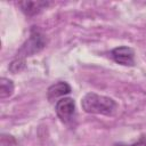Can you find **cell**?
Wrapping results in <instances>:
<instances>
[{"instance_id":"obj_1","label":"cell","mask_w":146,"mask_h":146,"mask_svg":"<svg viewBox=\"0 0 146 146\" xmlns=\"http://www.w3.org/2000/svg\"><path fill=\"white\" fill-rule=\"evenodd\" d=\"M82 110L89 114H102L111 116L117 110V103L106 96H102L95 92H88L81 100Z\"/></svg>"},{"instance_id":"obj_2","label":"cell","mask_w":146,"mask_h":146,"mask_svg":"<svg viewBox=\"0 0 146 146\" xmlns=\"http://www.w3.org/2000/svg\"><path fill=\"white\" fill-rule=\"evenodd\" d=\"M46 43H47V39H46L44 34L39 29L33 26L31 29L29 39L22 44V47L19 48L16 57L25 59L26 57L32 56L35 52H39L40 50H42L44 48Z\"/></svg>"},{"instance_id":"obj_3","label":"cell","mask_w":146,"mask_h":146,"mask_svg":"<svg viewBox=\"0 0 146 146\" xmlns=\"http://www.w3.org/2000/svg\"><path fill=\"white\" fill-rule=\"evenodd\" d=\"M55 111L57 116L60 119L62 122L64 123H70L73 121L74 115H75V103L73 98L70 97H64L57 100Z\"/></svg>"},{"instance_id":"obj_4","label":"cell","mask_w":146,"mask_h":146,"mask_svg":"<svg viewBox=\"0 0 146 146\" xmlns=\"http://www.w3.org/2000/svg\"><path fill=\"white\" fill-rule=\"evenodd\" d=\"M112 59L123 66H133L135 65V51L130 47H116L111 51Z\"/></svg>"},{"instance_id":"obj_5","label":"cell","mask_w":146,"mask_h":146,"mask_svg":"<svg viewBox=\"0 0 146 146\" xmlns=\"http://www.w3.org/2000/svg\"><path fill=\"white\" fill-rule=\"evenodd\" d=\"M50 5L48 1H36V0H26V1H19L18 7L26 16H34L39 14L42 9L47 8Z\"/></svg>"},{"instance_id":"obj_6","label":"cell","mask_w":146,"mask_h":146,"mask_svg":"<svg viewBox=\"0 0 146 146\" xmlns=\"http://www.w3.org/2000/svg\"><path fill=\"white\" fill-rule=\"evenodd\" d=\"M72 91L71 86L65 81H59L55 84H51L47 90V98L49 102H54L59 97L68 95Z\"/></svg>"},{"instance_id":"obj_7","label":"cell","mask_w":146,"mask_h":146,"mask_svg":"<svg viewBox=\"0 0 146 146\" xmlns=\"http://www.w3.org/2000/svg\"><path fill=\"white\" fill-rule=\"evenodd\" d=\"M14 91V82L7 78H1L0 80V98H7L11 96Z\"/></svg>"},{"instance_id":"obj_8","label":"cell","mask_w":146,"mask_h":146,"mask_svg":"<svg viewBox=\"0 0 146 146\" xmlns=\"http://www.w3.org/2000/svg\"><path fill=\"white\" fill-rule=\"evenodd\" d=\"M25 68V59L23 58H15L10 64H9V71L13 73H18Z\"/></svg>"},{"instance_id":"obj_9","label":"cell","mask_w":146,"mask_h":146,"mask_svg":"<svg viewBox=\"0 0 146 146\" xmlns=\"http://www.w3.org/2000/svg\"><path fill=\"white\" fill-rule=\"evenodd\" d=\"M115 146H146V135H143L139 137V139L130 145H122V144H119V145H115Z\"/></svg>"}]
</instances>
